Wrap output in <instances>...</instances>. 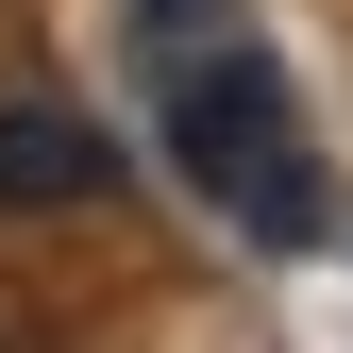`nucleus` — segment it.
Wrapping results in <instances>:
<instances>
[{"instance_id": "obj_1", "label": "nucleus", "mask_w": 353, "mask_h": 353, "mask_svg": "<svg viewBox=\"0 0 353 353\" xmlns=\"http://www.w3.org/2000/svg\"><path fill=\"white\" fill-rule=\"evenodd\" d=\"M168 135H185V168H202L219 202H252V236H303V219H320V202H303V152H286V118H270L252 68H202V51H185Z\"/></svg>"}, {"instance_id": "obj_2", "label": "nucleus", "mask_w": 353, "mask_h": 353, "mask_svg": "<svg viewBox=\"0 0 353 353\" xmlns=\"http://www.w3.org/2000/svg\"><path fill=\"white\" fill-rule=\"evenodd\" d=\"M101 185H118V135H101V118L0 101V219H68V202H101Z\"/></svg>"}, {"instance_id": "obj_3", "label": "nucleus", "mask_w": 353, "mask_h": 353, "mask_svg": "<svg viewBox=\"0 0 353 353\" xmlns=\"http://www.w3.org/2000/svg\"><path fill=\"white\" fill-rule=\"evenodd\" d=\"M152 34H202V0H152Z\"/></svg>"}]
</instances>
